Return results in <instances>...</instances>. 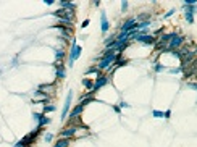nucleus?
Wrapping results in <instances>:
<instances>
[{
	"label": "nucleus",
	"mask_w": 197,
	"mask_h": 147,
	"mask_svg": "<svg viewBox=\"0 0 197 147\" xmlns=\"http://www.w3.org/2000/svg\"><path fill=\"white\" fill-rule=\"evenodd\" d=\"M65 76H66V74H65V66L58 65V66H57V78H58V79H63Z\"/></svg>",
	"instance_id": "12"
},
{
	"label": "nucleus",
	"mask_w": 197,
	"mask_h": 147,
	"mask_svg": "<svg viewBox=\"0 0 197 147\" xmlns=\"http://www.w3.org/2000/svg\"><path fill=\"white\" fill-rule=\"evenodd\" d=\"M63 57H65V50H63V49H58V50H55V58H57V60H61Z\"/></svg>",
	"instance_id": "14"
},
{
	"label": "nucleus",
	"mask_w": 197,
	"mask_h": 147,
	"mask_svg": "<svg viewBox=\"0 0 197 147\" xmlns=\"http://www.w3.org/2000/svg\"><path fill=\"white\" fill-rule=\"evenodd\" d=\"M52 137H53V136H52L50 132H47V134H45V142H50V141H52Z\"/></svg>",
	"instance_id": "22"
},
{
	"label": "nucleus",
	"mask_w": 197,
	"mask_h": 147,
	"mask_svg": "<svg viewBox=\"0 0 197 147\" xmlns=\"http://www.w3.org/2000/svg\"><path fill=\"white\" fill-rule=\"evenodd\" d=\"M71 100H73V92H68V94H66V99H65V105H63V112H61V120H66V117H68Z\"/></svg>",
	"instance_id": "4"
},
{
	"label": "nucleus",
	"mask_w": 197,
	"mask_h": 147,
	"mask_svg": "<svg viewBox=\"0 0 197 147\" xmlns=\"http://www.w3.org/2000/svg\"><path fill=\"white\" fill-rule=\"evenodd\" d=\"M78 126H66L63 131H60V139H71L76 134Z\"/></svg>",
	"instance_id": "5"
},
{
	"label": "nucleus",
	"mask_w": 197,
	"mask_h": 147,
	"mask_svg": "<svg viewBox=\"0 0 197 147\" xmlns=\"http://www.w3.org/2000/svg\"><path fill=\"white\" fill-rule=\"evenodd\" d=\"M60 7H61V10H74V3H71V2H68V0H60Z\"/></svg>",
	"instance_id": "10"
},
{
	"label": "nucleus",
	"mask_w": 197,
	"mask_h": 147,
	"mask_svg": "<svg viewBox=\"0 0 197 147\" xmlns=\"http://www.w3.org/2000/svg\"><path fill=\"white\" fill-rule=\"evenodd\" d=\"M154 70H155V73H160V71H163L165 68H163V65H162V63H155Z\"/></svg>",
	"instance_id": "16"
},
{
	"label": "nucleus",
	"mask_w": 197,
	"mask_h": 147,
	"mask_svg": "<svg viewBox=\"0 0 197 147\" xmlns=\"http://www.w3.org/2000/svg\"><path fill=\"white\" fill-rule=\"evenodd\" d=\"M57 110V107L55 105H47V107H44V115H45V113H50V112H55Z\"/></svg>",
	"instance_id": "15"
},
{
	"label": "nucleus",
	"mask_w": 197,
	"mask_h": 147,
	"mask_svg": "<svg viewBox=\"0 0 197 147\" xmlns=\"http://www.w3.org/2000/svg\"><path fill=\"white\" fill-rule=\"evenodd\" d=\"M81 52H82V49L79 45H78V42L76 41H73V44H71V52H70V57H68V66H73L74 65V61L81 57Z\"/></svg>",
	"instance_id": "2"
},
{
	"label": "nucleus",
	"mask_w": 197,
	"mask_h": 147,
	"mask_svg": "<svg viewBox=\"0 0 197 147\" xmlns=\"http://www.w3.org/2000/svg\"><path fill=\"white\" fill-rule=\"evenodd\" d=\"M121 10H123V11H126V10H128V2H123V3H121Z\"/></svg>",
	"instance_id": "23"
},
{
	"label": "nucleus",
	"mask_w": 197,
	"mask_h": 147,
	"mask_svg": "<svg viewBox=\"0 0 197 147\" xmlns=\"http://www.w3.org/2000/svg\"><path fill=\"white\" fill-rule=\"evenodd\" d=\"M100 26H102V32H107V31L110 29V24H108V20H107L105 13L100 15Z\"/></svg>",
	"instance_id": "9"
},
{
	"label": "nucleus",
	"mask_w": 197,
	"mask_h": 147,
	"mask_svg": "<svg viewBox=\"0 0 197 147\" xmlns=\"http://www.w3.org/2000/svg\"><path fill=\"white\" fill-rule=\"evenodd\" d=\"M120 58V53H108V55H102L99 58V65H97V70H110L111 65H115L116 60Z\"/></svg>",
	"instance_id": "1"
},
{
	"label": "nucleus",
	"mask_w": 197,
	"mask_h": 147,
	"mask_svg": "<svg viewBox=\"0 0 197 147\" xmlns=\"http://www.w3.org/2000/svg\"><path fill=\"white\" fill-rule=\"evenodd\" d=\"M82 86L86 87L87 91H92V86H94V81H92V79H82Z\"/></svg>",
	"instance_id": "13"
},
{
	"label": "nucleus",
	"mask_w": 197,
	"mask_h": 147,
	"mask_svg": "<svg viewBox=\"0 0 197 147\" xmlns=\"http://www.w3.org/2000/svg\"><path fill=\"white\" fill-rule=\"evenodd\" d=\"M71 139H58V141L53 144V147H70Z\"/></svg>",
	"instance_id": "11"
},
{
	"label": "nucleus",
	"mask_w": 197,
	"mask_h": 147,
	"mask_svg": "<svg viewBox=\"0 0 197 147\" xmlns=\"http://www.w3.org/2000/svg\"><path fill=\"white\" fill-rule=\"evenodd\" d=\"M171 117V110H167V112H163V118H170Z\"/></svg>",
	"instance_id": "21"
},
{
	"label": "nucleus",
	"mask_w": 197,
	"mask_h": 147,
	"mask_svg": "<svg viewBox=\"0 0 197 147\" xmlns=\"http://www.w3.org/2000/svg\"><path fill=\"white\" fill-rule=\"evenodd\" d=\"M89 23H91V21H89V20H84V21H82V28H86V26H89Z\"/></svg>",
	"instance_id": "25"
},
{
	"label": "nucleus",
	"mask_w": 197,
	"mask_h": 147,
	"mask_svg": "<svg viewBox=\"0 0 197 147\" xmlns=\"http://www.w3.org/2000/svg\"><path fill=\"white\" fill-rule=\"evenodd\" d=\"M82 110H84V105H82L81 102H79V103H78V105H76L74 108L71 110V113H70V121L76 120V118H78V117H79V115L82 113Z\"/></svg>",
	"instance_id": "8"
},
{
	"label": "nucleus",
	"mask_w": 197,
	"mask_h": 147,
	"mask_svg": "<svg viewBox=\"0 0 197 147\" xmlns=\"http://www.w3.org/2000/svg\"><path fill=\"white\" fill-rule=\"evenodd\" d=\"M118 107H120V108H128L129 105H128V102L123 100V102H120V105H118Z\"/></svg>",
	"instance_id": "20"
},
{
	"label": "nucleus",
	"mask_w": 197,
	"mask_h": 147,
	"mask_svg": "<svg viewBox=\"0 0 197 147\" xmlns=\"http://www.w3.org/2000/svg\"><path fill=\"white\" fill-rule=\"evenodd\" d=\"M113 110H115V113H120V112H121V108H120L118 105H116V107H113Z\"/></svg>",
	"instance_id": "26"
},
{
	"label": "nucleus",
	"mask_w": 197,
	"mask_h": 147,
	"mask_svg": "<svg viewBox=\"0 0 197 147\" xmlns=\"http://www.w3.org/2000/svg\"><path fill=\"white\" fill-rule=\"evenodd\" d=\"M108 82V78L107 76H99L96 78V81H94V86H92V92H97L100 87H103Z\"/></svg>",
	"instance_id": "7"
},
{
	"label": "nucleus",
	"mask_w": 197,
	"mask_h": 147,
	"mask_svg": "<svg viewBox=\"0 0 197 147\" xmlns=\"http://www.w3.org/2000/svg\"><path fill=\"white\" fill-rule=\"evenodd\" d=\"M186 21L187 23H194V13H187L186 11Z\"/></svg>",
	"instance_id": "17"
},
{
	"label": "nucleus",
	"mask_w": 197,
	"mask_h": 147,
	"mask_svg": "<svg viewBox=\"0 0 197 147\" xmlns=\"http://www.w3.org/2000/svg\"><path fill=\"white\" fill-rule=\"evenodd\" d=\"M183 42H184V37L179 36V34H175L171 39L168 41V49H170V50H173V49H179V47L183 45Z\"/></svg>",
	"instance_id": "3"
},
{
	"label": "nucleus",
	"mask_w": 197,
	"mask_h": 147,
	"mask_svg": "<svg viewBox=\"0 0 197 147\" xmlns=\"http://www.w3.org/2000/svg\"><path fill=\"white\" fill-rule=\"evenodd\" d=\"M53 16H57V18H60V20L66 21V23H71V21H73V16H71V11H65V10H57L55 13H53Z\"/></svg>",
	"instance_id": "6"
},
{
	"label": "nucleus",
	"mask_w": 197,
	"mask_h": 147,
	"mask_svg": "<svg viewBox=\"0 0 197 147\" xmlns=\"http://www.w3.org/2000/svg\"><path fill=\"white\" fill-rule=\"evenodd\" d=\"M32 117H34V120L37 123H39V120H41L42 117H44V113H32Z\"/></svg>",
	"instance_id": "19"
},
{
	"label": "nucleus",
	"mask_w": 197,
	"mask_h": 147,
	"mask_svg": "<svg viewBox=\"0 0 197 147\" xmlns=\"http://www.w3.org/2000/svg\"><path fill=\"white\" fill-rule=\"evenodd\" d=\"M152 115H154L155 118H163V112H160V110H154Z\"/></svg>",
	"instance_id": "18"
},
{
	"label": "nucleus",
	"mask_w": 197,
	"mask_h": 147,
	"mask_svg": "<svg viewBox=\"0 0 197 147\" xmlns=\"http://www.w3.org/2000/svg\"><path fill=\"white\" fill-rule=\"evenodd\" d=\"M44 2H45V5H53V3H55V0H44Z\"/></svg>",
	"instance_id": "24"
},
{
	"label": "nucleus",
	"mask_w": 197,
	"mask_h": 147,
	"mask_svg": "<svg viewBox=\"0 0 197 147\" xmlns=\"http://www.w3.org/2000/svg\"><path fill=\"white\" fill-rule=\"evenodd\" d=\"M173 13H175V10H170V11H168V13H167V15H165V18H168V16H171Z\"/></svg>",
	"instance_id": "27"
}]
</instances>
